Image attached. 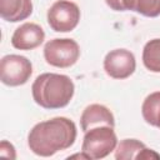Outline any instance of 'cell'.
<instances>
[{"label":"cell","instance_id":"cell-1","mask_svg":"<svg viewBox=\"0 0 160 160\" xmlns=\"http://www.w3.org/2000/svg\"><path fill=\"white\" fill-rule=\"evenodd\" d=\"M76 135L78 130L72 120L56 116L34 125L28 135V145L35 155L49 158L71 148Z\"/></svg>","mask_w":160,"mask_h":160},{"label":"cell","instance_id":"cell-2","mask_svg":"<svg viewBox=\"0 0 160 160\" xmlns=\"http://www.w3.org/2000/svg\"><path fill=\"white\" fill-rule=\"evenodd\" d=\"M75 85L72 80L64 74L44 72L40 74L31 85L34 101L44 109L65 108L72 99Z\"/></svg>","mask_w":160,"mask_h":160},{"label":"cell","instance_id":"cell-3","mask_svg":"<svg viewBox=\"0 0 160 160\" xmlns=\"http://www.w3.org/2000/svg\"><path fill=\"white\" fill-rule=\"evenodd\" d=\"M118 145V136L114 128L108 125H100L85 131L81 151L85 152L91 160L104 159L110 152L115 151Z\"/></svg>","mask_w":160,"mask_h":160},{"label":"cell","instance_id":"cell-4","mask_svg":"<svg viewBox=\"0 0 160 160\" xmlns=\"http://www.w3.org/2000/svg\"><path fill=\"white\" fill-rule=\"evenodd\" d=\"M44 58L45 61L51 66L61 69L70 68L80 58V46L72 39L56 38L45 44Z\"/></svg>","mask_w":160,"mask_h":160},{"label":"cell","instance_id":"cell-5","mask_svg":"<svg viewBox=\"0 0 160 160\" xmlns=\"http://www.w3.org/2000/svg\"><path fill=\"white\" fill-rule=\"evenodd\" d=\"M32 74L31 61L16 54L5 55L0 61V80L8 86H20L29 81Z\"/></svg>","mask_w":160,"mask_h":160},{"label":"cell","instance_id":"cell-6","mask_svg":"<svg viewBox=\"0 0 160 160\" xmlns=\"http://www.w3.org/2000/svg\"><path fill=\"white\" fill-rule=\"evenodd\" d=\"M48 24L56 32H69L80 21V9L70 0H58L48 10Z\"/></svg>","mask_w":160,"mask_h":160},{"label":"cell","instance_id":"cell-7","mask_svg":"<svg viewBox=\"0 0 160 160\" xmlns=\"http://www.w3.org/2000/svg\"><path fill=\"white\" fill-rule=\"evenodd\" d=\"M136 69L134 54L126 49H114L104 59V70L112 79H128Z\"/></svg>","mask_w":160,"mask_h":160},{"label":"cell","instance_id":"cell-8","mask_svg":"<svg viewBox=\"0 0 160 160\" xmlns=\"http://www.w3.org/2000/svg\"><path fill=\"white\" fill-rule=\"evenodd\" d=\"M44 29L35 22H24L15 29L11 36V45L18 50H32L42 44Z\"/></svg>","mask_w":160,"mask_h":160},{"label":"cell","instance_id":"cell-9","mask_svg":"<svg viewBox=\"0 0 160 160\" xmlns=\"http://www.w3.org/2000/svg\"><path fill=\"white\" fill-rule=\"evenodd\" d=\"M100 125H108L114 128L115 126V119L112 112L101 104H90L88 105L81 116H80V126L81 130L85 132L90 130L91 128L100 126Z\"/></svg>","mask_w":160,"mask_h":160},{"label":"cell","instance_id":"cell-10","mask_svg":"<svg viewBox=\"0 0 160 160\" xmlns=\"http://www.w3.org/2000/svg\"><path fill=\"white\" fill-rule=\"evenodd\" d=\"M31 12V0H0V16L9 22L25 20Z\"/></svg>","mask_w":160,"mask_h":160},{"label":"cell","instance_id":"cell-11","mask_svg":"<svg viewBox=\"0 0 160 160\" xmlns=\"http://www.w3.org/2000/svg\"><path fill=\"white\" fill-rule=\"evenodd\" d=\"M141 115L148 124L160 129V91H154L145 98L141 105Z\"/></svg>","mask_w":160,"mask_h":160},{"label":"cell","instance_id":"cell-12","mask_svg":"<svg viewBox=\"0 0 160 160\" xmlns=\"http://www.w3.org/2000/svg\"><path fill=\"white\" fill-rule=\"evenodd\" d=\"M124 10L135 11L146 18L160 15V0H122Z\"/></svg>","mask_w":160,"mask_h":160},{"label":"cell","instance_id":"cell-13","mask_svg":"<svg viewBox=\"0 0 160 160\" xmlns=\"http://www.w3.org/2000/svg\"><path fill=\"white\" fill-rule=\"evenodd\" d=\"M142 64L151 72H160V39H152L145 44Z\"/></svg>","mask_w":160,"mask_h":160},{"label":"cell","instance_id":"cell-14","mask_svg":"<svg viewBox=\"0 0 160 160\" xmlns=\"http://www.w3.org/2000/svg\"><path fill=\"white\" fill-rule=\"evenodd\" d=\"M145 148V144L138 139H124L118 142L115 148L116 160H131L136 159L139 152Z\"/></svg>","mask_w":160,"mask_h":160},{"label":"cell","instance_id":"cell-15","mask_svg":"<svg viewBox=\"0 0 160 160\" xmlns=\"http://www.w3.org/2000/svg\"><path fill=\"white\" fill-rule=\"evenodd\" d=\"M0 156L8 158V159H16V151L11 142L8 140H2L0 142Z\"/></svg>","mask_w":160,"mask_h":160},{"label":"cell","instance_id":"cell-16","mask_svg":"<svg viewBox=\"0 0 160 160\" xmlns=\"http://www.w3.org/2000/svg\"><path fill=\"white\" fill-rule=\"evenodd\" d=\"M149 159H160V154H158L155 150L148 149L146 146L139 152L136 156V160H149Z\"/></svg>","mask_w":160,"mask_h":160},{"label":"cell","instance_id":"cell-17","mask_svg":"<svg viewBox=\"0 0 160 160\" xmlns=\"http://www.w3.org/2000/svg\"><path fill=\"white\" fill-rule=\"evenodd\" d=\"M106 5L115 10V11H125L124 10V5H122V0H105Z\"/></svg>","mask_w":160,"mask_h":160},{"label":"cell","instance_id":"cell-18","mask_svg":"<svg viewBox=\"0 0 160 160\" xmlns=\"http://www.w3.org/2000/svg\"><path fill=\"white\" fill-rule=\"evenodd\" d=\"M68 159H88V160H91L85 152H82L81 151V154H75V155H70V156H68Z\"/></svg>","mask_w":160,"mask_h":160}]
</instances>
